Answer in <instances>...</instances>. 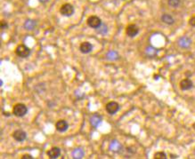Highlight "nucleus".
Masks as SVG:
<instances>
[{"instance_id": "1", "label": "nucleus", "mask_w": 195, "mask_h": 159, "mask_svg": "<svg viewBox=\"0 0 195 159\" xmlns=\"http://www.w3.org/2000/svg\"><path fill=\"white\" fill-rule=\"evenodd\" d=\"M31 50L27 46H25L23 44L19 45L16 47L15 49V53L21 58H27L31 55Z\"/></svg>"}, {"instance_id": "2", "label": "nucleus", "mask_w": 195, "mask_h": 159, "mask_svg": "<svg viewBox=\"0 0 195 159\" xmlns=\"http://www.w3.org/2000/svg\"><path fill=\"white\" fill-rule=\"evenodd\" d=\"M13 113L15 116L18 117H23L26 114L28 113V108L23 103H18L14 107Z\"/></svg>"}, {"instance_id": "3", "label": "nucleus", "mask_w": 195, "mask_h": 159, "mask_svg": "<svg viewBox=\"0 0 195 159\" xmlns=\"http://www.w3.org/2000/svg\"><path fill=\"white\" fill-rule=\"evenodd\" d=\"M86 23H87V25H88L90 28H92V29H96V30H97V29L101 26L102 24V20L98 17V16L92 15L88 17V19H87V21H86Z\"/></svg>"}, {"instance_id": "4", "label": "nucleus", "mask_w": 195, "mask_h": 159, "mask_svg": "<svg viewBox=\"0 0 195 159\" xmlns=\"http://www.w3.org/2000/svg\"><path fill=\"white\" fill-rule=\"evenodd\" d=\"M74 11H75L74 6H73L72 5L69 4V3L64 4V5H63V6H61V8H60V13H61V14L63 16H65V17H70V16L73 15Z\"/></svg>"}, {"instance_id": "5", "label": "nucleus", "mask_w": 195, "mask_h": 159, "mask_svg": "<svg viewBox=\"0 0 195 159\" xmlns=\"http://www.w3.org/2000/svg\"><path fill=\"white\" fill-rule=\"evenodd\" d=\"M126 33L129 38H135L139 33V28L135 24H129L126 29Z\"/></svg>"}, {"instance_id": "6", "label": "nucleus", "mask_w": 195, "mask_h": 159, "mask_svg": "<svg viewBox=\"0 0 195 159\" xmlns=\"http://www.w3.org/2000/svg\"><path fill=\"white\" fill-rule=\"evenodd\" d=\"M13 137H14V139L16 141L23 142V141H24L27 139V133L24 132L23 130L18 129V130H16L15 132L13 133Z\"/></svg>"}, {"instance_id": "7", "label": "nucleus", "mask_w": 195, "mask_h": 159, "mask_svg": "<svg viewBox=\"0 0 195 159\" xmlns=\"http://www.w3.org/2000/svg\"><path fill=\"white\" fill-rule=\"evenodd\" d=\"M119 110V105L116 101H110L109 103L106 105V111L110 115H114Z\"/></svg>"}, {"instance_id": "8", "label": "nucleus", "mask_w": 195, "mask_h": 159, "mask_svg": "<svg viewBox=\"0 0 195 159\" xmlns=\"http://www.w3.org/2000/svg\"><path fill=\"white\" fill-rule=\"evenodd\" d=\"M193 87V83L189 78H185L180 82V88L183 91H188Z\"/></svg>"}, {"instance_id": "9", "label": "nucleus", "mask_w": 195, "mask_h": 159, "mask_svg": "<svg viewBox=\"0 0 195 159\" xmlns=\"http://www.w3.org/2000/svg\"><path fill=\"white\" fill-rule=\"evenodd\" d=\"M56 130L60 132H63L65 131H67L69 128V124L65 120H59L55 124Z\"/></svg>"}, {"instance_id": "10", "label": "nucleus", "mask_w": 195, "mask_h": 159, "mask_svg": "<svg viewBox=\"0 0 195 159\" xmlns=\"http://www.w3.org/2000/svg\"><path fill=\"white\" fill-rule=\"evenodd\" d=\"M93 50V46L89 42H83L79 46V51L82 53H89Z\"/></svg>"}, {"instance_id": "11", "label": "nucleus", "mask_w": 195, "mask_h": 159, "mask_svg": "<svg viewBox=\"0 0 195 159\" xmlns=\"http://www.w3.org/2000/svg\"><path fill=\"white\" fill-rule=\"evenodd\" d=\"M178 45H179L180 47H182L184 49H186V48H189L192 45V40L187 37H182L178 40Z\"/></svg>"}, {"instance_id": "12", "label": "nucleus", "mask_w": 195, "mask_h": 159, "mask_svg": "<svg viewBox=\"0 0 195 159\" xmlns=\"http://www.w3.org/2000/svg\"><path fill=\"white\" fill-rule=\"evenodd\" d=\"M47 155L51 159L58 158L61 156V149L57 147H54L47 152Z\"/></svg>"}, {"instance_id": "13", "label": "nucleus", "mask_w": 195, "mask_h": 159, "mask_svg": "<svg viewBox=\"0 0 195 159\" xmlns=\"http://www.w3.org/2000/svg\"><path fill=\"white\" fill-rule=\"evenodd\" d=\"M102 123V116L99 115H93L90 117V124L94 128H97Z\"/></svg>"}, {"instance_id": "14", "label": "nucleus", "mask_w": 195, "mask_h": 159, "mask_svg": "<svg viewBox=\"0 0 195 159\" xmlns=\"http://www.w3.org/2000/svg\"><path fill=\"white\" fill-rule=\"evenodd\" d=\"M73 159H82L84 157L85 152L83 150V149L81 148H76L73 149V151L71 153Z\"/></svg>"}, {"instance_id": "15", "label": "nucleus", "mask_w": 195, "mask_h": 159, "mask_svg": "<svg viewBox=\"0 0 195 159\" xmlns=\"http://www.w3.org/2000/svg\"><path fill=\"white\" fill-rule=\"evenodd\" d=\"M122 146H121V144L119 143L118 141L116 140H113L110 144V149L111 150V151L113 152H119L122 150Z\"/></svg>"}, {"instance_id": "16", "label": "nucleus", "mask_w": 195, "mask_h": 159, "mask_svg": "<svg viewBox=\"0 0 195 159\" xmlns=\"http://www.w3.org/2000/svg\"><path fill=\"white\" fill-rule=\"evenodd\" d=\"M36 26H37L36 21L31 20V19H28V20L24 22L23 25L24 28H25L26 30H28V31H33V30L36 28Z\"/></svg>"}, {"instance_id": "17", "label": "nucleus", "mask_w": 195, "mask_h": 159, "mask_svg": "<svg viewBox=\"0 0 195 159\" xmlns=\"http://www.w3.org/2000/svg\"><path fill=\"white\" fill-rule=\"evenodd\" d=\"M161 21L162 22L166 23L168 25H172L175 23V19L168 14H164L163 15L161 16Z\"/></svg>"}, {"instance_id": "18", "label": "nucleus", "mask_w": 195, "mask_h": 159, "mask_svg": "<svg viewBox=\"0 0 195 159\" xmlns=\"http://www.w3.org/2000/svg\"><path fill=\"white\" fill-rule=\"evenodd\" d=\"M145 53H146V54L148 55L149 57H154V56H156L157 55L158 51H157L154 47H152V46H149V47H147V49H146Z\"/></svg>"}, {"instance_id": "19", "label": "nucleus", "mask_w": 195, "mask_h": 159, "mask_svg": "<svg viewBox=\"0 0 195 159\" xmlns=\"http://www.w3.org/2000/svg\"><path fill=\"white\" fill-rule=\"evenodd\" d=\"M106 57H107V59L110 60V61H114V60H117L118 58V54L115 51H110L106 54Z\"/></svg>"}, {"instance_id": "20", "label": "nucleus", "mask_w": 195, "mask_h": 159, "mask_svg": "<svg viewBox=\"0 0 195 159\" xmlns=\"http://www.w3.org/2000/svg\"><path fill=\"white\" fill-rule=\"evenodd\" d=\"M97 32L99 34H102V35L106 34L108 32V27H107V25L104 24V23H102L101 26L97 29Z\"/></svg>"}, {"instance_id": "21", "label": "nucleus", "mask_w": 195, "mask_h": 159, "mask_svg": "<svg viewBox=\"0 0 195 159\" xmlns=\"http://www.w3.org/2000/svg\"><path fill=\"white\" fill-rule=\"evenodd\" d=\"M153 159H168V157H167V155L165 152L159 151L154 154Z\"/></svg>"}, {"instance_id": "22", "label": "nucleus", "mask_w": 195, "mask_h": 159, "mask_svg": "<svg viewBox=\"0 0 195 159\" xmlns=\"http://www.w3.org/2000/svg\"><path fill=\"white\" fill-rule=\"evenodd\" d=\"M181 0H168V4L171 7H177L180 6Z\"/></svg>"}, {"instance_id": "23", "label": "nucleus", "mask_w": 195, "mask_h": 159, "mask_svg": "<svg viewBox=\"0 0 195 159\" xmlns=\"http://www.w3.org/2000/svg\"><path fill=\"white\" fill-rule=\"evenodd\" d=\"M189 24H190L192 27H194L195 28V16H193V17L190 18V20H189Z\"/></svg>"}, {"instance_id": "24", "label": "nucleus", "mask_w": 195, "mask_h": 159, "mask_svg": "<svg viewBox=\"0 0 195 159\" xmlns=\"http://www.w3.org/2000/svg\"><path fill=\"white\" fill-rule=\"evenodd\" d=\"M0 23H1V29L2 30H5V29L8 28V23L6 21H1Z\"/></svg>"}, {"instance_id": "25", "label": "nucleus", "mask_w": 195, "mask_h": 159, "mask_svg": "<svg viewBox=\"0 0 195 159\" xmlns=\"http://www.w3.org/2000/svg\"><path fill=\"white\" fill-rule=\"evenodd\" d=\"M22 159H33V157L31 156V155H29V154H25V155H23L22 157Z\"/></svg>"}, {"instance_id": "26", "label": "nucleus", "mask_w": 195, "mask_h": 159, "mask_svg": "<svg viewBox=\"0 0 195 159\" xmlns=\"http://www.w3.org/2000/svg\"><path fill=\"white\" fill-rule=\"evenodd\" d=\"M39 1L40 3H42V4H46V3H47L49 0H39Z\"/></svg>"}]
</instances>
